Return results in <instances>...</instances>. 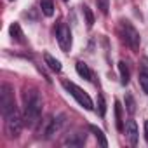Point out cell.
Segmentation results:
<instances>
[{
  "mask_svg": "<svg viewBox=\"0 0 148 148\" xmlns=\"http://www.w3.org/2000/svg\"><path fill=\"white\" fill-rule=\"evenodd\" d=\"M139 71L148 73V58H146V56H143L141 61H139Z\"/></svg>",
  "mask_w": 148,
  "mask_h": 148,
  "instance_id": "obj_22",
  "label": "cell"
},
{
  "mask_svg": "<svg viewBox=\"0 0 148 148\" xmlns=\"http://www.w3.org/2000/svg\"><path fill=\"white\" fill-rule=\"evenodd\" d=\"M124 103H125L127 113H129V115H134V112H136V101H134V98H132L131 92H127V94L124 96Z\"/></svg>",
  "mask_w": 148,
  "mask_h": 148,
  "instance_id": "obj_15",
  "label": "cell"
},
{
  "mask_svg": "<svg viewBox=\"0 0 148 148\" xmlns=\"http://www.w3.org/2000/svg\"><path fill=\"white\" fill-rule=\"evenodd\" d=\"M115 125L119 131L124 129V122H122V105L119 101H115Z\"/></svg>",
  "mask_w": 148,
  "mask_h": 148,
  "instance_id": "obj_17",
  "label": "cell"
},
{
  "mask_svg": "<svg viewBox=\"0 0 148 148\" xmlns=\"http://www.w3.org/2000/svg\"><path fill=\"white\" fill-rule=\"evenodd\" d=\"M87 141V134L86 132H73V134H68L64 139H63V145L64 146H84Z\"/></svg>",
  "mask_w": 148,
  "mask_h": 148,
  "instance_id": "obj_8",
  "label": "cell"
},
{
  "mask_svg": "<svg viewBox=\"0 0 148 148\" xmlns=\"http://www.w3.org/2000/svg\"><path fill=\"white\" fill-rule=\"evenodd\" d=\"M120 33H122V38L125 40V44L132 49V51H138L139 49V33L138 30L127 21V19H122L120 21Z\"/></svg>",
  "mask_w": 148,
  "mask_h": 148,
  "instance_id": "obj_3",
  "label": "cell"
},
{
  "mask_svg": "<svg viewBox=\"0 0 148 148\" xmlns=\"http://www.w3.org/2000/svg\"><path fill=\"white\" fill-rule=\"evenodd\" d=\"M42 96L37 89H26L23 94V122L28 127H35L42 115Z\"/></svg>",
  "mask_w": 148,
  "mask_h": 148,
  "instance_id": "obj_1",
  "label": "cell"
},
{
  "mask_svg": "<svg viewBox=\"0 0 148 148\" xmlns=\"http://www.w3.org/2000/svg\"><path fill=\"white\" fill-rule=\"evenodd\" d=\"M0 110H2L4 117H7L9 113H12L16 110L14 92H12V87L9 84H2V86H0Z\"/></svg>",
  "mask_w": 148,
  "mask_h": 148,
  "instance_id": "obj_2",
  "label": "cell"
},
{
  "mask_svg": "<svg viewBox=\"0 0 148 148\" xmlns=\"http://www.w3.org/2000/svg\"><path fill=\"white\" fill-rule=\"evenodd\" d=\"M145 138H146V143H148V120H145Z\"/></svg>",
  "mask_w": 148,
  "mask_h": 148,
  "instance_id": "obj_23",
  "label": "cell"
},
{
  "mask_svg": "<svg viewBox=\"0 0 148 148\" xmlns=\"http://www.w3.org/2000/svg\"><path fill=\"white\" fill-rule=\"evenodd\" d=\"M63 124H64V115H58V117H49L47 120H44V125H42V138H45V139H49V138H52L56 132H59V129L63 127Z\"/></svg>",
  "mask_w": 148,
  "mask_h": 148,
  "instance_id": "obj_6",
  "label": "cell"
},
{
  "mask_svg": "<svg viewBox=\"0 0 148 148\" xmlns=\"http://www.w3.org/2000/svg\"><path fill=\"white\" fill-rule=\"evenodd\" d=\"M4 119H5V132H7V136L9 138H18L21 134V129H23V124H25L23 119L19 117L18 110H14L12 113H9Z\"/></svg>",
  "mask_w": 148,
  "mask_h": 148,
  "instance_id": "obj_5",
  "label": "cell"
},
{
  "mask_svg": "<svg viewBox=\"0 0 148 148\" xmlns=\"http://www.w3.org/2000/svg\"><path fill=\"white\" fill-rule=\"evenodd\" d=\"M119 73H120V84L127 86L129 80H131V73H129V68H127L125 61H119Z\"/></svg>",
  "mask_w": 148,
  "mask_h": 148,
  "instance_id": "obj_12",
  "label": "cell"
},
{
  "mask_svg": "<svg viewBox=\"0 0 148 148\" xmlns=\"http://www.w3.org/2000/svg\"><path fill=\"white\" fill-rule=\"evenodd\" d=\"M40 9H42V12L47 18H51L54 14V4H52V0H40Z\"/></svg>",
  "mask_w": 148,
  "mask_h": 148,
  "instance_id": "obj_16",
  "label": "cell"
},
{
  "mask_svg": "<svg viewBox=\"0 0 148 148\" xmlns=\"http://www.w3.org/2000/svg\"><path fill=\"white\" fill-rule=\"evenodd\" d=\"M56 38L63 52H68L71 49V30L66 23H59L56 28Z\"/></svg>",
  "mask_w": 148,
  "mask_h": 148,
  "instance_id": "obj_7",
  "label": "cell"
},
{
  "mask_svg": "<svg viewBox=\"0 0 148 148\" xmlns=\"http://www.w3.org/2000/svg\"><path fill=\"white\" fill-rule=\"evenodd\" d=\"M125 136H127V139H129V143L132 146L138 145V125H136L134 120H127L125 122Z\"/></svg>",
  "mask_w": 148,
  "mask_h": 148,
  "instance_id": "obj_9",
  "label": "cell"
},
{
  "mask_svg": "<svg viewBox=\"0 0 148 148\" xmlns=\"http://www.w3.org/2000/svg\"><path fill=\"white\" fill-rule=\"evenodd\" d=\"M63 87L73 96V98H75L77 99V103L80 105V106H84L86 110H92L94 108V105H92V99L89 98V94L87 92H84L79 86H75V84H73V82H68V80H64L63 82Z\"/></svg>",
  "mask_w": 148,
  "mask_h": 148,
  "instance_id": "obj_4",
  "label": "cell"
},
{
  "mask_svg": "<svg viewBox=\"0 0 148 148\" xmlns=\"http://www.w3.org/2000/svg\"><path fill=\"white\" fill-rule=\"evenodd\" d=\"M98 4V9L103 12V14H108V9H110V0H96Z\"/></svg>",
  "mask_w": 148,
  "mask_h": 148,
  "instance_id": "obj_20",
  "label": "cell"
},
{
  "mask_svg": "<svg viewBox=\"0 0 148 148\" xmlns=\"http://www.w3.org/2000/svg\"><path fill=\"white\" fill-rule=\"evenodd\" d=\"M139 86H141V91L148 94V73L139 71Z\"/></svg>",
  "mask_w": 148,
  "mask_h": 148,
  "instance_id": "obj_19",
  "label": "cell"
},
{
  "mask_svg": "<svg viewBox=\"0 0 148 148\" xmlns=\"http://www.w3.org/2000/svg\"><path fill=\"white\" fill-rule=\"evenodd\" d=\"M75 68H77V73H79L82 79H86V80H92V71H91V68H89L84 61H77Z\"/></svg>",
  "mask_w": 148,
  "mask_h": 148,
  "instance_id": "obj_11",
  "label": "cell"
},
{
  "mask_svg": "<svg viewBox=\"0 0 148 148\" xmlns=\"http://www.w3.org/2000/svg\"><path fill=\"white\" fill-rule=\"evenodd\" d=\"M89 131L96 136V139H98V143H99V146H103V148H106L108 146V141H106V138H105V132L101 131V129H98L96 125H89Z\"/></svg>",
  "mask_w": 148,
  "mask_h": 148,
  "instance_id": "obj_14",
  "label": "cell"
},
{
  "mask_svg": "<svg viewBox=\"0 0 148 148\" xmlns=\"http://www.w3.org/2000/svg\"><path fill=\"white\" fill-rule=\"evenodd\" d=\"M98 110H99V115L105 117V113H106V103H105L103 96H98Z\"/></svg>",
  "mask_w": 148,
  "mask_h": 148,
  "instance_id": "obj_21",
  "label": "cell"
},
{
  "mask_svg": "<svg viewBox=\"0 0 148 148\" xmlns=\"http://www.w3.org/2000/svg\"><path fill=\"white\" fill-rule=\"evenodd\" d=\"M64 2H68V0H64Z\"/></svg>",
  "mask_w": 148,
  "mask_h": 148,
  "instance_id": "obj_24",
  "label": "cell"
},
{
  "mask_svg": "<svg viewBox=\"0 0 148 148\" xmlns=\"http://www.w3.org/2000/svg\"><path fill=\"white\" fill-rule=\"evenodd\" d=\"M82 12H84V16H86V25H87V28H92V25H94V14H92V11H91L87 5H84V7H82Z\"/></svg>",
  "mask_w": 148,
  "mask_h": 148,
  "instance_id": "obj_18",
  "label": "cell"
},
{
  "mask_svg": "<svg viewBox=\"0 0 148 148\" xmlns=\"http://www.w3.org/2000/svg\"><path fill=\"white\" fill-rule=\"evenodd\" d=\"M9 33H11V38L19 42V44H25V35H23V30L19 26V23H12L9 26Z\"/></svg>",
  "mask_w": 148,
  "mask_h": 148,
  "instance_id": "obj_10",
  "label": "cell"
},
{
  "mask_svg": "<svg viewBox=\"0 0 148 148\" xmlns=\"http://www.w3.org/2000/svg\"><path fill=\"white\" fill-rule=\"evenodd\" d=\"M44 59H45V64H47V66H49V68H51L52 71H56V73H59V71L63 70V66H61V63H59V61H58L56 58H52L51 54H47V52H45V54H44Z\"/></svg>",
  "mask_w": 148,
  "mask_h": 148,
  "instance_id": "obj_13",
  "label": "cell"
}]
</instances>
